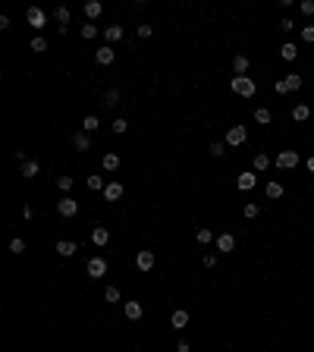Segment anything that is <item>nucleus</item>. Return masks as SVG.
<instances>
[{
    "label": "nucleus",
    "instance_id": "nucleus-36",
    "mask_svg": "<svg viewBox=\"0 0 314 352\" xmlns=\"http://www.w3.org/2000/svg\"><path fill=\"white\" fill-rule=\"evenodd\" d=\"M72 183H76L72 176H57V185H60L63 192H72Z\"/></svg>",
    "mask_w": 314,
    "mask_h": 352
},
{
    "label": "nucleus",
    "instance_id": "nucleus-24",
    "mask_svg": "<svg viewBox=\"0 0 314 352\" xmlns=\"http://www.w3.org/2000/svg\"><path fill=\"white\" fill-rule=\"evenodd\" d=\"M264 192H267V198H283V192H286V189H283V183H267V189H264Z\"/></svg>",
    "mask_w": 314,
    "mask_h": 352
},
{
    "label": "nucleus",
    "instance_id": "nucleus-32",
    "mask_svg": "<svg viewBox=\"0 0 314 352\" xmlns=\"http://www.w3.org/2000/svg\"><path fill=\"white\" fill-rule=\"evenodd\" d=\"M32 50H35V54H44V50H48V41H44L41 35H35L32 38Z\"/></svg>",
    "mask_w": 314,
    "mask_h": 352
},
{
    "label": "nucleus",
    "instance_id": "nucleus-22",
    "mask_svg": "<svg viewBox=\"0 0 314 352\" xmlns=\"http://www.w3.org/2000/svg\"><path fill=\"white\" fill-rule=\"evenodd\" d=\"M104 170H107V173H113V170H119V154H113V151H110V154H104Z\"/></svg>",
    "mask_w": 314,
    "mask_h": 352
},
{
    "label": "nucleus",
    "instance_id": "nucleus-1",
    "mask_svg": "<svg viewBox=\"0 0 314 352\" xmlns=\"http://www.w3.org/2000/svg\"><path fill=\"white\" fill-rule=\"evenodd\" d=\"M230 88L236 91L239 98H255V91H258V85H255V79H248V76H232V82H230Z\"/></svg>",
    "mask_w": 314,
    "mask_h": 352
},
{
    "label": "nucleus",
    "instance_id": "nucleus-33",
    "mask_svg": "<svg viewBox=\"0 0 314 352\" xmlns=\"http://www.w3.org/2000/svg\"><path fill=\"white\" fill-rule=\"evenodd\" d=\"M255 123L267 126V123H270V110H267V107H258V110H255Z\"/></svg>",
    "mask_w": 314,
    "mask_h": 352
},
{
    "label": "nucleus",
    "instance_id": "nucleus-34",
    "mask_svg": "<svg viewBox=\"0 0 314 352\" xmlns=\"http://www.w3.org/2000/svg\"><path fill=\"white\" fill-rule=\"evenodd\" d=\"M195 239H198V245H208L211 239H214V233H211L208 227H201V230H198V233H195Z\"/></svg>",
    "mask_w": 314,
    "mask_h": 352
},
{
    "label": "nucleus",
    "instance_id": "nucleus-14",
    "mask_svg": "<svg viewBox=\"0 0 314 352\" xmlns=\"http://www.w3.org/2000/svg\"><path fill=\"white\" fill-rule=\"evenodd\" d=\"M170 324L176 330H182L185 324H189V311H185V308H176V311H173V318H170Z\"/></svg>",
    "mask_w": 314,
    "mask_h": 352
},
{
    "label": "nucleus",
    "instance_id": "nucleus-27",
    "mask_svg": "<svg viewBox=\"0 0 314 352\" xmlns=\"http://www.w3.org/2000/svg\"><path fill=\"white\" fill-rule=\"evenodd\" d=\"M242 214H245V220H255L258 214H261V208H258L255 201H245V208H242Z\"/></svg>",
    "mask_w": 314,
    "mask_h": 352
},
{
    "label": "nucleus",
    "instance_id": "nucleus-45",
    "mask_svg": "<svg viewBox=\"0 0 314 352\" xmlns=\"http://www.w3.org/2000/svg\"><path fill=\"white\" fill-rule=\"evenodd\" d=\"M273 91H277V95H289V88H286V79H280V82L273 85Z\"/></svg>",
    "mask_w": 314,
    "mask_h": 352
},
{
    "label": "nucleus",
    "instance_id": "nucleus-44",
    "mask_svg": "<svg viewBox=\"0 0 314 352\" xmlns=\"http://www.w3.org/2000/svg\"><path fill=\"white\" fill-rule=\"evenodd\" d=\"M280 29H283V32H292V29H296V22L286 16V19H280Z\"/></svg>",
    "mask_w": 314,
    "mask_h": 352
},
{
    "label": "nucleus",
    "instance_id": "nucleus-39",
    "mask_svg": "<svg viewBox=\"0 0 314 352\" xmlns=\"http://www.w3.org/2000/svg\"><path fill=\"white\" fill-rule=\"evenodd\" d=\"M104 299H107V302H119V289L116 286H107L104 289Z\"/></svg>",
    "mask_w": 314,
    "mask_h": 352
},
{
    "label": "nucleus",
    "instance_id": "nucleus-41",
    "mask_svg": "<svg viewBox=\"0 0 314 352\" xmlns=\"http://www.w3.org/2000/svg\"><path fill=\"white\" fill-rule=\"evenodd\" d=\"M298 10H302L305 16H314V0H302V3H298Z\"/></svg>",
    "mask_w": 314,
    "mask_h": 352
},
{
    "label": "nucleus",
    "instance_id": "nucleus-9",
    "mask_svg": "<svg viewBox=\"0 0 314 352\" xmlns=\"http://www.w3.org/2000/svg\"><path fill=\"white\" fill-rule=\"evenodd\" d=\"M236 185H239L242 192H251V189L258 185V176H255V173H239V176H236Z\"/></svg>",
    "mask_w": 314,
    "mask_h": 352
},
{
    "label": "nucleus",
    "instance_id": "nucleus-31",
    "mask_svg": "<svg viewBox=\"0 0 314 352\" xmlns=\"http://www.w3.org/2000/svg\"><path fill=\"white\" fill-rule=\"evenodd\" d=\"M286 88H289V91H298V88H302V76H296V72H292V76H286Z\"/></svg>",
    "mask_w": 314,
    "mask_h": 352
},
{
    "label": "nucleus",
    "instance_id": "nucleus-37",
    "mask_svg": "<svg viewBox=\"0 0 314 352\" xmlns=\"http://www.w3.org/2000/svg\"><path fill=\"white\" fill-rule=\"evenodd\" d=\"M270 167V157L267 154H255V170H267Z\"/></svg>",
    "mask_w": 314,
    "mask_h": 352
},
{
    "label": "nucleus",
    "instance_id": "nucleus-5",
    "mask_svg": "<svg viewBox=\"0 0 314 352\" xmlns=\"http://www.w3.org/2000/svg\"><path fill=\"white\" fill-rule=\"evenodd\" d=\"M277 167H280V170L298 167V151H280V154H277Z\"/></svg>",
    "mask_w": 314,
    "mask_h": 352
},
{
    "label": "nucleus",
    "instance_id": "nucleus-6",
    "mask_svg": "<svg viewBox=\"0 0 314 352\" xmlns=\"http://www.w3.org/2000/svg\"><path fill=\"white\" fill-rule=\"evenodd\" d=\"M85 270H88V277H95V280H101V277L107 274V261H104V258H91V261L88 264H85Z\"/></svg>",
    "mask_w": 314,
    "mask_h": 352
},
{
    "label": "nucleus",
    "instance_id": "nucleus-25",
    "mask_svg": "<svg viewBox=\"0 0 314 352\" xmlns=\"http://www.w3.org/2000/svg\"><path fill=\"white\" fill-rule=\"evenodd\" d=\"M280 57H283V60H296V57H298V50H296V44H292V41H286V44H283V48H280Z\"/></svg>",
    "mask_w": 314,
    "mask_h": 352
},
{
    "label": "nucleus",
    "instance_id": "nucleus-46",
    "mask_svg": "<svg viewBox=\"0 0 314 352\" xmlns=\"http://www.w3.org/2000/svg\"><path fill=\"white\" fill-rule=\"evenodd\" d=\"M217 264V255H204V268H214Z\"/></svg>",
    "mask_w": 314,
    "mask_h": 352
},
{
    "label": "nucleus",
    "instance_id": "nucleus-2",
    "mask_svg": "<svg viewBox=\"0 0 314 352\" xmlns=\"http://www.w3.org/2000/svg\"><path fill=\"white\" fill-rule=\"evenodd\" d=\"M248 142V129L245 126H230L226 129V145H232V148H239V145Z\"/></svg>",
    "mask_w": 314,
    "mask_h": 352
},
{
    "label": "nucleus",
    "instance_id": "nucleus-20",
    "mask_svg": "<svg viewBox=\"0 0 314 352\" xmlns=\"http://www.w3.org/2000/svg\"><path fill=\"white\" fill-rule=\"evenodd\" d=\"M38 173H41V164H38V161H25L22 164V176L25 179H35Z\"/></svg>",
    "mask_w": 314,
    "mask_h": 352
},
{
    "label": "nucleus",
    "instance_id": "nucleus-30",
    "mask_svg": "<svg viewBox=\"0 0 314 352\" xmlns=\"http://www.w3.org/2000/svg\"><path fill=\"white\" fill-rule=\"evenodd\" d=\"M208 154H211V157H223V154H226V145H223V142H211Z\"/></svg>",
    "mask_w": 314,
    "mask_h": 352
},
{
    "label": "nucleus",
    "instance_id": "nucleus-8",
    "mask_svg": "<svg viewBox=\"0 0 314 352\" xmlns=\"http://www.w3.org/2000/svg\"><path fill=\"white\" fill-rule=\"evenodd\" d=\"M113 57H116V50H113L110 44H104V48H98V50H95V60H98L101 66H110V63H113Z\"/></svg>",
    "mask_w": 314,
    "mask_h": 352
},
{
    "label": "nucleus",
    "instance_id": "nucleus-19",
    "mask_svg": "<svg viewBox=\"0 0 314 352\" xmlns=\"http://www.w3.org/2000/svg\"><path fill=\"white\" fill-rule=\"evenodd\" d=\"M308 117H311V107H308V104H296V107H292V119H296V123H305Z\"/></svg>",
    "mask_w": 314,
    "mask_h": 352
},
{
    "label": "nucleus",
    "instance_id": "nucleus-28",
    "mask_svg": "<svg viewBox=\"0 0 314 352\" xmlns=\"http://www.w3.org/2000/svg\"><path fill=\"white\" fill-rule=\"evenodd\" d=\"M53 16H57L60 25H69V16H72V13L66 10V6H57V10H53Z\"/></svg>",
    "mask_w": 314,
    "mask_h": 352
},
{
    "label": "nucleus",
    "instance_id": "nucleus-26",
    "mask_svg": "<svg viewBox=\"0 0 314 352\" xmlns=\"http://www.w3.org/2000/svg\"><path fill=\"white\" fill-rule=\"evenodd\" d=\"M98 126H101V119H98L95 114H91V117H85V119H82V132H98Z\"/></svg>",
    "mask_w": 314,
    "mask_h": 352
},
{
    "label": "nucleus",
    "instance_id": "nucleus-21",
    "mask_svg": "<svg viewBox=\"0 0 314 352\" xmlns=\"http://www.w3.org/2000/svg\"><path fill=\"white\" fill-rule=\"evenodd\" d=\"M104 35H107V41H123V25H107L104 29Z\"/></svg>",
    "mask_w": 314,
    "mask_h": 352
},
{
    "label": "nucleus",
    "instance_id": "nucleus-16",
    "mask_svg": "<svg viewBox=\"0 0 314 352\" xmlns=\"http://www.w3.org/2000/svg\"><path fill=\"white\" fill-rule=\"evenodd\" d=\"M232 72H236V76H245V72H248V57H245V54L232 57Z\"/></svg>",
    "mask_w": 314,
    "mask_h": 352
},
{
    "label": "nucleus",
    "instance_id": "nucleus-17",
    "mask_svg": "<svg viewBox=\"0 0 314 352\" xmlns=\"http://www.w3.org/2000/svg\"><path fill=\"white\" fill-rule=\"evenodd\" d=\"M104 13V6H101V0H88V3H85V16L91 19V22H95L98 16H101Z\"/></svg>",
    "mask_w": 314,
    "mask_h": 352
},
{
    "label": "nucleus",
    "instance_id": "nucleus-23",
    "mask_svg": "<svg viewBox=\"0 0 314 352\" xmlns=\"http://www.w3.org/2000/svg\"><path fill=\"white\" fill-rule=\"evenodd\" d=\"M85 185H88L91 192H104L107 189V183H104V176H88L85 179Z\"/></svg>",
    "mask_w": 314,
    "mask_h": 352
},
{
    "label": "nucleus",
    "instance_id": "nucleus-15",
    "mask_svg": "<svg viewBox=\"0 0 314 352\" xmlns=\"http://www.w3.org/2000/svg\"><path fill=\"white\" fill-rule=\"evenodd\" d=\"M107 242H110L107 227H95V230H91V245H107Z\"/></svg>",
    "mask_w": 314,
    "mask_h": 352
},
{
    "label": "nucleus",
    "instance_id": "nucleus-40",
    "mask_svg": "<svg viewBox=\"0 0 314 352\" xmlns=\"http://www.w3.org/2000/svg\"><path fill=\"white\" fill-rule=\"evenodd\" d=\"M10 251H13V255H22V251H25V242H22V239H13V242H10Z\"/></svg>",
    "mask_w": 314,
    "mask_h": 352
},
{
    "label": "nucleus",
    "instance_id": "nucleus-10",
    "mask_svg": "<svg viewBox=\"0 0 314 352\" xmlns=\"http://www.w3.org/2000/svg\"><path fill=\"white\" fill-rule=\"evenodd\" d=\"M123 183H107V189H104V198L107 201H119V198H123Z\"/></svg>",
    "mask_w": 314,
    "mask_h": 352
},
{
    "label": "nucleus",
    "instance_id": "nucleus-11",
    "mask_svg": "<svg viewBox=\"0 0 314 352\" xmlns=\"http://www.w3.org/2000/svg\"><path fill=\"white\" fill-rule=\"evenodd\" d=\"M72 148H76V151H88L91 148L88 132H72Z\"/></svg>",
    "mask_w": 314,
    "mask_h": 352
},
{
    "label": "nucleus",
    "instance_id": "nucleus-18",
    "mask_svg": "<svg viewBox=\"0 0 314 352\" xmlns=\"http://www.w3.org/2000/svg\"><path fill=\"white\" fill-rule=\"evenodd\" d=\"M142 315H145L142 302H126V318H129V321H138Z\"/></svg>",
    "mask_w": 314,
    "mask_h": 352
},
{
    "label": "nucleus",
    "instance_id": "nucleus-35",
    "mask_svg": "<svg viewBox=\"0 0 314 352\" xmlns=\"http://www.w3.org/2000/svg\"><path fill=\"white\" fill-rule=\"evenodd\" d=\"M110 129H113V132H116V135H123V132H126V129H129V123H126V119H123V117H116V119H113V126H110Z\"/></svg>",
    "mask_w": 314,
    "mask_h": 352
},
{
    "label": "nucleus",
    "instance_id": "nucleus-48",
    "mask_svg": "<svg viewBox=\"0 0 314 352\" xmlns=\"http://www.w3.org/2000/svg\"><path fill=\"white\" fill-rule=\"evenodd\" d=\"M308 170H311V173H314V157H308Z\"/></svg>",
    "mask_w": 314,
    "mask_h": 352
},
{
    "label": "nucleus",
    "instance_id": "nucleus-13",
    "mask_svg": "<svg viewBox=\"0 0 314 352\" xmlns=\"http://www.w3.org/2000/svg\"><path fill=\"white\" fill-rule=\"evenodd\" d=\"M217 249L220 251H232V249H236V236H232V233H220L217 236Z\"/></svg>",
    "mask_w": 314,
    "mask_h": 352
},
{
    "label": "nucleus",
    "instance_id": "nucleus-42",
    "mask_svg": "<svg viewBox=\"0 0 314 352\" xmlns=\"http://www.w3.org/2000/svg\"><path fill=\"white\" fill-rule=\"evenodd\" d=\"M302 41L314 44V25H305V29H302Z\"/></svg>",
    "mask_w": 314,
    "mask_h": 352
},
{
    "label": "nucleus",
    "instance_id": "nucleus-38",
    "mask_svg": "<svg viewBox=\"0 0 314 352\" xmlns=\"http://www.w3.org/2000/svg\"><path fill=\"white\" fill-rule=\"evenodd\" d=\"M95 35H98V25H95V22L82 25V38H88V41H91V38H95Z\"/></svg>",
    "mask_w": 314,
    "mask_h": 352
},
{
    "label": "nucleus",
    "instance_id": "nucleus-29",
    "mask_svg": "<svg viewBox=\"0 0 314 352\" xmlns=\"http://www.w3.org/2000/svg\"><path fill=\"white\" fill-rule=\"evenodd\" d=\"M104 104H110V107H113V104H119V88H107L104 91Z\"/></svg>",
    "mask_w": 314,
    "mask_h": 352
},
{
    "label": "nucleus",
    "instance_id": "nucleus-43",
    "mask_svg": "<svg viewBox=\"0 0 314 352\" xmlns=\"http://www.w3.org/2000/svg\"><path fill=\"white\" fill-rule=\"evenodd\" d=\"M151 32H154L151 25H138V29H135V35H138V38L145 41V38H151Z\"/></svg>",
    "mask_w": 314,
    "mask_h": 352
},
{
    "label": "nucleus",
    "instance_id": "nucleus-3",
    "mask_svg": "<svg viewBox=\"0 0 314 352\" xmlns=\"http://www.w3.org/2000/svg\"><path fill=\"white\" fill-rule=\"evenodd\" d=\"M57 214L60 217H76L79 214V201H76V198H69V195L60 198V201H57Z\"/></svg>",
    "mask_w": 314,
    "mask_h": 352
},
{
    "label": "nucleus",
    "instance_id": "nucleus-12",
    "mask_svg": "<svg viewBox=\"0 0 314 352\" xmlns=\"http://www.w3.org/2000/svg\"><path fill=\"white\" fill-rule=\"evenodd\" d=\"M76 251H79L76 242H66V239H60V242H57V255H60V258H72Z\"/></svg>",
    "mask_w": 314,
    "mask_h": 352
},
{
    "label": "nucleus",
    "instance_id": "nucleus-4",
    "mask_svg": "<svg viewBox=\"0 0 314 352\" xmlns=\"http://www.w3.org/2000/svg\"><path fill=\"white\" fill-rule=\"evenodd\" d=\"M25 19H29L32 29H44V25H48V16H44V10H38V6H29V10H25Z\"/></svg>",
    "mask_w": 314,
    "mask_h": 352
},
{
    "label": "nucleus",
    "instance_id": "nucleus-7",
    "mask_svg": "<svg viewBox=\"0 0 314 352\" xmlns=\"http://www.w3.org/2000/svg\"><path fill=\"white\" fill-rule=\"evenodd\" d=\"M154 261H157L154 251H138V255H135V268L138 270H151V268H154Z\"/></svg>",
    "mask_w": 314,
    "mask_h": 352
},
{
    "label": "nucleus",
    "instance_id": "nucleus-47",
    "mask_svg": "<svg viewBox=\"0 0 314 352\" xmlns=\"http://www.w3.org/2000/svg\"><path fill=\"white\" fill-rule=\"evenodd\" d=\"M189 349H192V346H189V343H185V340H182V343H179V346H176V352H189Z\"/></svg>",
    "mask_w": 314,
    "mask_h": 352
}]
</instances>
